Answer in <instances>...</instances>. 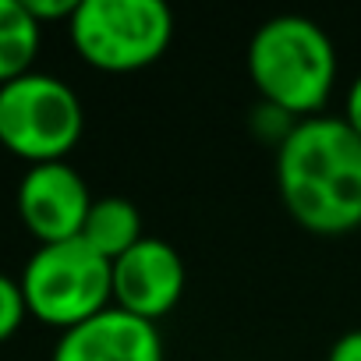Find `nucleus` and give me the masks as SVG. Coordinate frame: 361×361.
<instances>
[{
	"label": "nucleus",
	"mask_w": 361,
	"mask_h": 361,
	"mask_svg": "<svg viewBox=\"0 0 361 361\" xmlns=\"http://www.w3.org/2000/svg\"><path fill=\"white\" fill-rule=\"evenodd\" d=\"M50 361H166V347L156 322L110 305L82 326L61 333Z\"/></svg>",
	"instance_id": "obj_8"
},
{
	"label": "nucleus",
	"mask_w": 361,
	"mask_h": 361,
	"mask_svg": "<svg viewBox=\"0 0 361 361\" xmlns=\"http://www.w3.org/2000/svg\"><path fill=\"white\" fill-rule=\"evenodd\" d=\"M145 238L142 231V213L131 199L124 195H103V199H92V209L85 216V227H82V241L99 252L103 259L117 262L124 252H131L138 241Z\"/></svg>",
	"instance_id": "obj_9"
},
{
	"label": "nucleus",
	"mask_w": 361,
	"mask_h": 361,
	"mask_svg": "<svg viewBox=\"0 0 361 361\" xmlns=\"http://www.w3.org/2000/svg\"><path fill=\"white\" fill-rule=\"evenodd\" d=\"M110 276H114V308L156 326L177 308L188 283L185 259L163 238H142L131 252H124L110 266Z\"/></svg>",
	"instance_id": "obj_7"
},
{
	"label": "nucleus",
	"mask_w": 361,
	"mask_h": 361,
	"mask_svg": "<svg viewBox=\"0 0 361 361\" xmlns=\"http://www.w3.org/2000/svg\"><path fill=\"white\" fill-rule=\"evenodd\" d=\"M350 128H354V135L361 138V75L347 85V96H343V114H340Z\"/></svg>",
	"instance_id": "obj_14"
},
{
	"label": "nucleus",
	"mask_w": 361,
	"mask_h": 361,
	"mask_svg": "<svg viewBox=\"0 0 361 361\" xmlns=\"http://www.w3.org/2000/svg\"><path fill=\"white\" fill-rule=\"evenodd\" d=\"M25 319H29V305H25L22 283L8 273H0V343H8L22 329Z\"/></svg>",
	"instance_id": "obj_11"
},
{
	"label": "nucleus",
	"mask_w": 361,
	"mask_h": 361,
	"mask_svg": "<svg viewBox=\"0 0 361 361\" xmlns=\"http://www.w3.org/2000/svg\"><path fill=\"white\" fill-rule=\"evenodd\" d=\"M43 47V25L29 15L25 0H0V85L32 71Z\"/></svg>",
	"instance_id": "obj_10"
},
{
	"label": "nucleus",
	"mask_w": 361,
	"mask_h": 361,
	"mask_svg": "<svg viewBox=\"0 0 361 361\" xmlns=\"http://www.w3.org/2000/svg\"><path fill=\"white\" fill-rule=\"evenodd\" d=\"M110 266L114 262L92 252L82 238L39 245L18 276L29 315L68 333L85 319L106 312L114 305Z\"/></svg>",
	"instance_id": "obj_4"
},
{
	"label": "nucleus",
	"mask_w": 361,
	"mask_h": 361,
	"mask_svg": "<svg viewBox=\"0 0 361 361\" xmlns=\"http://www.w3.org/2000/svg\"><path fill=\"white\" fill-rule=\"evenodd\" d=\"M92 192L85 177L68 163H36L18 180V216L39 245L82 238Z\"/></svg>",
	"instance_id": "obj_6"
},
{
	"label": "nucleus",
	"mask_w": 361,
	"mask_h": 361,
	"mask_svg": "<svg viewBox=\"0 0 361 361\" xmlns=\"http://www.w3.org/2000/svg\"><path fill=\"white\" fill-rule=\"evenodd\" d=\"M82 131L85 110L64 78L29 71L0 85V145L29 166L68 159L82 142Z\"/></svg>",
	"instance_id": "obj_5"
},
{
	"label": "nucleus",
	"mask_w": 361,
	"mask_h": 361,
	"mask_svg": "<svg viewBox=\"0 0 361 361\" xmlns=\"http://www.w3.org/2000/svg\"><path fill=\"white\" fill-rule=\"evenodd\" d=\"M326 361H361V329H347L343 336H336Z\"/></svg>",
	"instance_id": "obj_13"
},
{
	"label": "nucleus",
	"mask_w": 361,
	"mask_h": 361,
	"mask_svg": "<svg viewBox=\"0 0 361 361\" xmlns=\"http://www.w3.org/2000/svg\"><path fill=\"white\" fill-rule=\"evenodd\" d=\"M68 36L89 68L131 75L166 57L173 43V11L163 0H78Z\"/></svg>",
	"instance_id": "obj_3"
},
{
	"label": "nucleus",
	"mask_w": 361,
	"mask_h": 361,
	"mask_svg": "<svg viewBox=\"0 0 361 361\" xmlns=\"http://www.w3.org/2000/svg\"><path fill=\"white\" fill-rule=\"evenodd\" d=\"M276 188L290 220L319 238L361 227V138L336 114L298 121L276 145Z\"/></svg>",
	"instance_id": "obj_1"
},
{
	"label": "nucleus",
	"mask_w": 361,
	"mask_h": 361,
	"mask_svg": "<svg viewBox=\"0 0 361 361\" xmlns=\"http://www.w3.org/2000/svg\"><path fill=\"white\" fill-rule=\"evenodd\" d=\"M248 78L259 99L290 121L326 110L336 89V47L329 32L305 15H276L248 39Z\"/></svg>",
	"instance_id": "obj_2"
},
{
	"label": "nucleus",
	"mask_w": 361,
	"mask_h": 361,
	"mask_svg": "<svg viewBox=\"0 0 361 361\" xmlns=\"http://www.w3.org/2000/svg\"><path fill=\"white\" fill-rule=\"evenodd\" d=\"M25 8H29V15L39 25H47V22H71L78 0H25Z\"/></svg>",
	"instance_id": "obj_12"
}]
</instances>
